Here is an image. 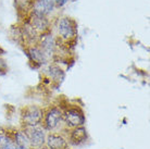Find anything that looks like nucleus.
Listing matches in <instances>:
<instances>
[{"mask_svg":"<svg viewBox=\"0 0 150 149\" xmlns=\"http://www.w3.org/2000/svg\"><path fill=\"white\" fill-rule=\"evenodd\" d=\"M69 0H53V2L57 7H63L64 4L68 2Z\"/></svg>","mask_w":150,"mask_h":149,"instance_id":"obj_15","label":"nucleus"},{"mask_svg":"<svg viewBox=\"0 0 150 149\" xmlns=\"http://www.w3.org/2000/svg\"><path fill=\"white\" fill-rule=\"evenodd\" d=\"M4 131H6V127H4V126H1V125H0V134H1V133H4Z\"/></svg>","mask_w":150,"mask_h":149,"instance_id":"obj_18","label":"nucleus"},{"mask_svg":"<svg viewBox=\"0 0 150 149\" xmlns=\"http://www.w3.org/2000/svg\"><path fill=\"white\" fill-rule=\"evenodd\" d=\"M0 149H19V147L13 143V140H11L10 143H8L7 145L0 147Z\"/></svg>","mask_w":150,"mask_h":149,"instance_id":"obj_14","label":"nucleus"},{"mask_svg":"<svg viewBox=\"0 0 150 149\" xmlns=\"http://www.w3.org/2000/svg\"><path fill=\"white\" fill-rule=\"evenodd\" d=\"M24 51H25V55H26L30 63L33 64L34 69H39L42 65L48 63L49 59L37 45L27 46V47H25Z\"/></svg>","mask_w":150,"mask_h":149,"instance_id":"obj_7","label":"nucleus"},{"mask_svg":"<svg viewBox=\"0 0 150 149\" xmlns=\"http://www.w3.org/2000/svg\"><path fill=\"white\" fill-rule=\"evenodd\" d=\"M30 149H47V147L46 146H40V147H33Z\"/></svg>","mask_w":150,"mask_h":149,"instance_id":"obj_17","label":"nucleus"},{"mask_svg":"<svg viewBox=\"0 0 150 149\" xmlns=\"http://www.w3.org/2000/svg\"><path fill=\"white\" fill-rule=\"evenodd\" d=\"M19 149H30V147H20Z\"/></svg>","mask_w":150,"mask_h":149,"instance_id":"obj_19","label":"nucleus"},{"mask_svg":"<svg viewBox=\"0 0 150 149\" xmlns=\"http://www.w3.org/2000/svg\"><path fill=\"white\" fill-rule=\"evenodd\" d=\"M4 53H6V50H4V49L2 48L1 46H0V57H2L4 55Z\"/></svg>","mask_w":150,"mask_h":149,"instance_id":"obj_16","label":"nucleus"},{"mask_svg":"<svg viewBox=\"0 0 150 149\" xmlns=\"http://www.w3.org/2000/svg\"><path fill=\"white\" fill-rule=\"evenodd\" d=\"M46 75H47V79H49V82L56 86L60 85L61 83L63 82L64 77H65V73H64L63 70L54 63L49 64L47 67Z\"/></svg>","mask_w":150,"mask_h":149,"instance_id":"obj_9","label":"nucleus"},{"mask_svg":"<svg viewBox=\"0 0 150 149\" xmlns=\"http://www.w3.org/2000/svg\"><path fill=\"white\" fill-rule=\"evenodd\" d=\"M14 2H15V7L18 9V11L26 13L30 8L33 7L34 0H14Z\"/></svg>","mask_w":150,"mask_h":149,"instance_id":"obj_12","label":"nucleus"},{"mask_svg":"<svg viewBox=\"0 0 150 149\" xmlns=\"http://www.w3.org/2000/svg\"><path fill=\"white\" fill-rule=\"evenodd\" d=\"M8 72V64L6 63L1 57H0V75H6Z\"/></svg>","mask_w":150,"mask_h":149,"instance_id":"obj_13","label":"nucleus"},{"mask_svg":"<svg viewBox=\"0 0 150 149\" xmlns=\"http://www.w3.org/2000/svg\"><path fill=\"white\" fill-rule=\"evenodd\" d=\"M45 146L47 149H72L63 132L47 133Z\"/></svg>","mask_w":150,"mask_h":149,"instance_id":"obj_8","label":"nucleus"},{"mask_svg":"<svg viewBox=\"0 0 150 149\" xmlns=\"http://www.w3.org/2000/svg\"><path fill=\"white\" fill-rule=\"evenodd\" d=\"M63 113V122L65 128H74L77 126L85 125L86 114L84 109L75 104H59Z\"/></svg>","mask_w":150,"mask_h":149,"instance_id":"obj_3","label":"nucleus"},{"mask_svg":"<svg viewBox=\"0 0 150 149\" xmlns=\"http://www.w3.org/2000/svg\"><path fill=\"white\" fill-rule=\"evenodd\" d=\"M21 128L24 132L25 136L27 137V140L30 143V148L45 146L47 132L44 130V127L41 126V125H37V126H26V127H21Z\"/></svg>","mask_w":150,"mask_h":149,"instance_id":"obj_6","label":"nucleus"},{"mask_svg":"<svg viewBox=\"0 0 150 149\" xmlns=\"http://www.w3.org/2000/svg\"><path fill=\"white\" fill-rule=\"evenodd\" d=\"M20 127L41 125L44 108L37 104H27L20 109Z\"/></svg>","mask_w":150,"mask_h":149,"instance_id":"obj_4","label":"nucleus"},{"mask_svg":"<svg viewBox=\"0 0 150 149\" xmlns=\"http://www.w3.org/2000/svg\"><path fill=\"white\" fill-rule=\"evenodd\" d=\"M8 131L10 133L12 140L18 147H30V143L27 140V137L25 136L24 132L21 127H8Z\"/></svg>","mask_w":150,"mask_h":149,"instance_id":"obj_11","label":"nucleus"},{"mask_svg":"<svg viewBox=\"0 0 150 149\" xmlns=\"http://www.w3.org/2000/svg\"><path fill=\"white\" fill-rule=\"evenodd\" d=\"M41 126L47 133L51 132H61L64 130L63 113L59 104H50L44 108V118Z\"/></svg>","mask_w":150,"mask_h":149,"instance_id":"obj_2","label":"nucleus"},{"mask_svg":"<svg viewBox=\"0 0 150 149\" xmlns=\"http://www.w3.org/2000/svg\"><path fill=\"white\" fill-rule=\"evenodd\" d=\"M54 7L53 0H34V4L32 7V13L41 16H47V15L52 11Z\"/></svg>","mask_w":150,"mask_h":149,"instance_id":"obj_10","label":"nucleus"},{"mask_svg":"<svg viewBox=\"0 0 150 149\" xmlns=\"http://www.w3.org/2000/svg\"><path fill=\"white\" fill-rule=\"evenodd\" d=\"M77 24L74 20L68 16L59 19L57 23V38L68 50L75 47L77 40Z\"/></svg>","mask_w":150,"mask_h":149,"instance_id":"obj_1","label":"nucleus"},{"mask_svg":"<svg viewBox=\"0 0 150 149\" xmlns=\"http://www.w3.org/2000/svg\"><path fill=\"white\" fill-rule=\"evenodd\" d=\"M61 132L64 133L71 148H79L89 142V133L85 125L74 127V128H64Z\"/></svg>","mask_w":150,"mask_h":149,"instance_id":"obj_5","label":"nucleus"}]
</instances>
